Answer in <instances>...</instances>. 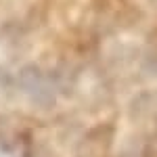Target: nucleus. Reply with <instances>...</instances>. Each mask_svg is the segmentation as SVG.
<instances>
[{"label":"nucleus","mask_w":157,"mask_h":157,"mask_svg":"<svg viewBox=\"0 0 157 157\" xmlns=\"http://www.w3.org/2000/svg\"><path fill=\"white\" fill-rule=\"evenodd\" d=\"M0 149L157 157V0H0Z\"/></svg>","instance_id":"f257e3e1"}]
</instances>
